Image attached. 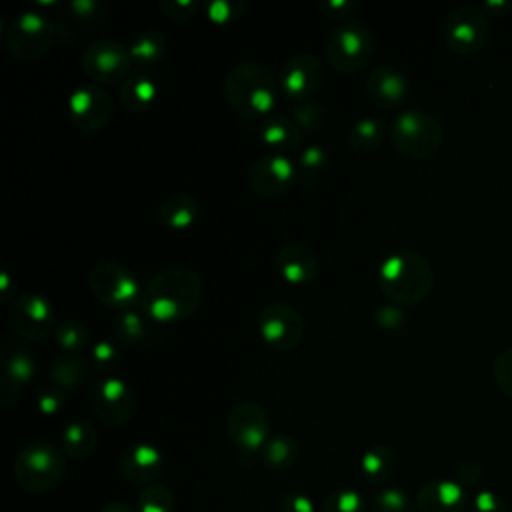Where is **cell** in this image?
Here are the masks:
<instances>
[{
  "mask_svg": "<svg viewBox=\"0 0 512 512\" xmlns=\"http://www.w3.org/2000/svg\"><path fill=\"white\" fill-rule=\"evenodd\" d=\"M202 290L204 282L198 272L178 266L164 268L148 280L140 306L144 316L154 322H180L198 308Z\"/></svg>",
  "mask_w": 512,
  "mask_h": 512,
  "instance_id": "1",
  "label": "cell"
},
{
  "mask_svg": "<svg viewBox=\"0 0 512 512\" xmlns=\"http://www.w3.org/2000/svg\"><path fill=\"white\" fill-rule=\"evenodd\" d=\"M432 284V264L414 250H398L386 256L378 270V286L396 306L420 304L430 294Z\"/></svg>",
  "mask_w": 512,
  "mask_h": 512,
  "instance_id": "2",
  "label": "cell"
},
{
  "mask_svg": "<svg viewBox=\"0 0 512 512\" xmlns=\"http://www.w3.org/2000/svg\"><path fill=\"white\" fill-rule=\"evenodd\" d=\"M224 96L242 116H268L276 106L278 80L260 62H240L224 76Z\"/></svg>",
  "mask_w": 512,
  "mask_h": 512,
  "instance_id": "3",
  "label": "cell"
},
{
  "mask_svg": "<svg viewBox=\"0 0 512 512\" xmlns=\"http://www.w3.org/2000/svg\"><path fill=\"white\" fill-rule=\"evenodd\" d=\"M390 140L396 152L408 160H426L438 152L444 140L442 124L424 110H404L394 116Z\"/></svg>",
  "mask_w": 512,
  "mask_h": 512,
  "instance_id": "4",
  "label": "cell"
},
{
  "mask_svg": "<svg viewBox=\"0 0 512 512\" xmlns=\"http://www.w3.org/2000/svg\"><path fill=\"white\" fill-rule=\"evenodd\" d=\"M66 472L62 452L48 442L26 444L14 460V478L28 492L52 490Z\"/></svg>",
  "mask_w": 512,
  "mask_h": 512,
  "instance_id": "5",
  "label": "cell"
},
{
  "mask_svg": "<svg viewBox=\"0 0 512 512\" xmlns=\"http://www.w3.org/2000/svg\"><path fill=\"white\" fill-rule=\"evenodd\" d=\"M374 54V36L362 22L350 20L330 32L324 44L326 62L340 74L360 72Z\"/></svg>",
  "mask_w": 512,
  "mask_h": 512,
  "instance_id": "6",
  "label": "cell"
},
{
  "mask_svg": "<svg viewBox=\"0 0 512 512\" xmlns=\"http://www.w3.org/2000/svg\"><path fill=\"white\" fill-rule=\"evenodd\" d=\"M88 288L92 296L108 308L130 310V306L140 304L142 288L134 272L118 262H98L88 272Z\"/></svg>",
  "mask_w": 512,
  "mask_h": 512,
  "instance_id": "7",
  "label": "cell"
},
{
  "mask_svg": "<svg viewBox=\"0 0 512 512\" xmlns=\"http://www.w3.org/2000/svg\"><path fill=\"white\" fill-rule=\"evenodd\" d=\"M56 24L34 10L18 14L6 32V48L20 62L42 58L56 40Z\"/></svg>",
  "mask_w": 512,
  "mask_h": 512,
  "instance_id": "8",
  "label": "cell"
},
{
  "mask_svg": "<svg viewBox=\"0 0 512 512\" xmlns=\"http://www.w3.org/2000/svg\"><path fill=\"white\" fill-rule=\"evenodd\" d=\"M444 42L458 56H470L484 48L490 34L488 12L476 4L454 8L444 20Z\"/></svg>",
  "mask_w": 512,
  "mask_h": 512,
  "instance_id": "9",
  "label": "cell"
},
{
  "mask_svg": "<svg viewBox=\"0 0 512 512\" xmlns=\"http://www.w3.org/2000/svg\"><path fill=\"white\" fill-rule=\"evenodd\" d=\"M226 430L240 458L260 456V450L272 436L270 420L264 408L252 400L238 402L230 410L226 418Z\"/></svg>",
  "mask_w": 512,
  "mask_h": 512,
  "instance_id": "10",
  "label": "cell"
},
{
  "mask_svg": "<svg viewBox=\"0 0 512 512\" xmlns=\"http://www.w3.org/2000/svg\"><path fill=\"white\" fill-rule=\"evenodd\" d=\"M260 338L282 352L294 350L304 338V320L300 312L286 302H268L256 318Z\"/></svg>",
  "mask_w": 512,
  "mask_h": 512,
  "instance_id": "11",
  "label": "cell"
},
{
  "mask_svg": "<svg viewBox=\"0 0 512 512\" xmlns=\"http://www.w3.org/2000/svg\"><path fill=\"white\" fill-rule=\"evenodd\" d=\"M130 68V50L118 40L102 38L90 42L82 54V70L96 84H122L130 76Z\"/></svg>",
  "mask_w": 512,
  "mask_h": 512,
  "instance_id": "12",
  "label": "cell"
},
{
  "mask_svg": "<svg viewBox=\"0 0 512 512\" xmlns=\"http://www.w3.org/2000/svg\"><path fill=\"white\" fill-rule=\"evenodd\" d=\"M324 78H326V70L320 58H316L310 52H300L282 64L278 84H280V90L290 100L308 102V98L320 92Z\"/></svg>",
  "mask_w": 512,
  "mask_h": 512,
  "instance_id": "13",
  "label": "cell"
},
{
  "mask_svg": "<svg viewBox=\"0 0 512 512\" xmlns=\"http://www.w3.org/2000/svg\"><path fill=\"white\" fill-rule=\"evenodd\" d=\"M10 324L22 338L42 340L56 326L52 302L38 292H22L10 308Z\"/></svg>",
  "mask_w": 512,
  "mask_h": 512,
  "instance_id": "14",
  "label": "cell"
},
{
  "mask_svg": "<svg viewBox=\"0 0 512 512\" xmlns=\"http://www.w3.org/2000/svg\"><path fill=\"white\" fill-rule=\"evenodd\" d=\"M90 400L96 416L106 426H124L136 408L132 388L118 376L98 380L90 390Z\"/></svg>",
  "mask_w": 512,
  "mask_h": 512,
  "instance_id": "15",
  "label": "cell"
},
{
  "mask_svg": "<svg viewBox=\"0 0 512 512\" xmlns=\"http://www.w3.org/2000/svg\"><path fill=\"white\" fill-rule=\"evenodd\" d=\"M66 108L72 124L84 132H98L112 118V100L108 92L92 82L74 88Z\"/></svg>",
  "mask_w": 512,
  "mask_h": 512,
  "instance_id": "16",
  "label": "cell"
},
{
  "mask_svg": "<svg viewBox=\"0 0 512 512\" xmlns=\"http://www.w3.org/2000/svg\"><path fill=\"white\" fill-rule=\"evenodd\" d=\"M296 182V164L282 154H264L248 170V186L258 196H282Z\"/></svg>",
  "mask_w": 512,
  "mask_h": 512,
  "instance_id": "17",
  "label": "cell"
},
{
  "mask_svg": "<svg viewBox=\"0 0 512 512\" xmlns=\"http://www.w3.org/2000/svg\"><path fill=\"white\" fill-rule=\"evenodd\" d=\"M36 372V362L28 348L8 340L2 350V402L6 406L18 402L20 392L32 380Z\"/></svg>",
  "mask_w": 512,
  "mask_h": 512,
  "instance_id": "18",
  "label": "cell"
},
{
  "mask_svg": "<svg viewBox=\"0 0 512 512\" xmlns=\"http://www.w3.org/2000/svg\"><path fill=\"white\" fill-rule=\"evenodd\" d=\"M366 94L378 108H396L408 94L406 76L392 64H378L370 70L366 80Z\"/></svg>",
  "mask_w": 512,
  "mask_h": 512,
  "instance_id": "19",
  "label": "cell"
},
{
  "mask_svg": "<svg viewBox=\"0 0 512 512\" xmlns=\"http://www.w3.org/2000/svg\"><path fill=\"white\" fill-rule=\"evenodd\" d=\"M468 506L466 490L448 478L426 482L416 494V512H466Z\"/></svg>",
  "mask_w": 512,
  "mask_h": 512,
  "instance_id": "20",
  "label": "cell"
},
{
  "mask_svg": "<svg viewBox=\"0 0 512 512\" xmlns=\"http://www.w3.org/2000/svg\"><path fill=\"white\" fill-rule=\"evenodd\" d=\"M276 268L288 284L302 286L318 276L320 262L310 246L302 242H288L276 252Z\"/></svg>",
  "mask_w": 512,
  "mask_h": 512,
  "instance_id": "21",
  "label": "cell"
},
{
  "mask_svg": "<svg viewBox=\"0 0 512 512\" xmlns=\"http://www.w3.org/2000/svg\"><path fill=\"white\" fill-rule=\"evenodd\" d=\"M164 458L162 452L152 444H132L120 456V472L126 480L134 484H148L156 480L162 472Z\"/></svg>",
  "mask_w": 512,
  "mask_h": 512,
  "instance_id": "22",
  "label": "cell"
},
{
  "mask_svg": "<svg viewBox=\"0 0 512 512\" xmlns=\"http://www.w3.org/2000/svg\"><path fill=\"white\" fill-rule=\"evenodd\" d=\"M256 136L264 146H268L272 150V154L284 156L286 152H292L300 146L304 132L294 122L292 116L274 114V116H266L260 122Z\"/></svg>",
  "mask_w": 512,
  "mask_h": 512,
  "instance_id": "23",
  "label": "cell"
},
{
  "mask_svg": "<svg viewBox=\"0 0 512 512\" xmlns=\"http://www.w3.org/2000/svg\"><path fill=\"white\" fill-rule=\"evenodd\" d=\"M200 214V206L196 198L188 192H172L164 196L156 206V218L160 224L172 230L190 228Z\"/></svg>",
  "mask_w": 512,
  "mask_h": 512,
  "instance_id": "24",
  "label": "cell"
},
{
  "mask_svg": "<svg viewBox=\"0 0 512 512\" xmlns=\"http://www.w3.org/2000/svg\"><path fill=\"white\" fill-rule=\"evenodd\" d=\"M50 380L62 390H74L90 376V364L82 354L60 352L50 364Z\"/></svg>",
  "mask_w": 512,
  "mask_h": 512,
  "instance_id": "25",
  "label": "cell"
},
{
  "mask_svg": "<svg viewBox=\"0 0 512 512\" xmlns=\"http://www.w3.org/2000/svg\"><path fill=\"white\" fill-rule=\"evenodd\" d=\"M300 444L290 434H272L260 450V462L266 470L284 472L298 462Z\"/></svg>",
  "mask_w": 512,
  "mask_h": 512,
  "instance_id": "26",
  "label": "cell"
},
{
  "mask_svg": "<svg viewBox=\"0 0 512 512\" xmlns=\"http://www.w3.org/2000/svg\"><path fill=\"white\" fill-rule=\"evenodd\" d=\"M158 96L156 82L146 74H130L118 88V98L132 112L148 110Z\"/></svg>",
  "mask_w": 512,
  "mask_h": 512,
  "instance_id": "27",
  "label": "cell"
},
{
  "mask_svg": "<svg viewBox=\"0 0 512 512\" xmlns=\"http://www.w3.org/2000/svg\"><path fill=\"white\" fill-rule=\"evenodd\" d=\"M98 446V432L88 420H72L62 430V448L64 454L82 460L88 458Z\"/></svg>",
  "mask_w": 512,
  "mask_h": 512,
  "instance_id": "28",
  "label": "cell"
},
{
  "mask_svg": "<svg viewBox=\"0 0 512 512\" xmlns=\"http://www.w3.org/2000/svg\"><path fill=\"white\" fill-rule=\"evenodd\" d=\"M328 164H330V158L322 146H318V144L306 146L300 152L298 162H296V182L306 190L318 186L322 176L328 170Z\"/></svg>",
  "mask_w": 512,
  "mask_h": 512,
  "instance_id": "29",
  "label": "cell"
},
{
  "mask_svg": "<svg viewBox=\"0 0 512 512\" xmlns=\"http://www.w3.org/2000/svg\"><path fill=\"white\" fill-rule=\"evenodd\" d=\"M396 454L388 446H372L360 460V472L370 484H384L394 476Z\"/></svg>",
  "mask_w": 512,
  "mask_h": 512,
  "instance_id": "30",
  "label": "cell"
},
{
  "mask_svg": "<svg viewBox=\"0 0 512 512\" xmlns=\"http://www.w3.org/2000/svg\"><path fill=\"white\" fill-rule=\"evenodd\" d=\"M384 136H386V124L380 118L364 116L358 122H354V126L348 130V144L356 152L366 154L380 148V144L384 142Z\"/></svg>",
  "mask_w": 512,
  "mask_h": 512,
  "instance_id": "31",
  "label": "cell"
},
{
  "mask_svg": "<svg viewBox=\"0 0 512 512\" xmlns=\"http://www.w3.org/2000/svg\"><path fill=\"white\" fill-rule=\"evenodd\" d=\"M128 50H130L132 64L154 66L166 52V40L156 30H142L132 38Z\"/></svg>",
  "mask_w": 512,
  "mask_h": 512,
  "instance_id": "32",
  "label": "cell"
},
{
  "mask_svg": "<svg viewBox=\"0 0 512 512\" xmlns=\"http://www.w3.org/2000/svg\"><path fill=\"white\" fill-rule=\"evenodd\" d=\"M112 334L124 346H140L152 336L144 318L134 310H124L118 314L112 324Z\"/></svg>",
  "mask_w": 512,
  "mask_h": 512,
  "instance_id": "33",
  "label": "cell"
},
{
  "mask_svg": "<svg viewBox=\"0 0 512 512\" xmlns=\"http://www.w3.org/2000/svg\"><path fill=\"white\" fill-rule=\"evenodd\" d=\"M54 338L64 354H80L90 342V332L86 324L78 320H64L56 326Z\"/></svg>",
  "mask_w": 512,
  "mask_h": 512,
  "instance_id": "34",
  "label": "cell"
},
{
  "mask_svg": "<svg viewBox=\"0 0 512 512\" xmlns=\"http://www.w3.org/2000/svg\"><path fill=\"white\" fill-rule=\"evenodd\" d=\"M176 500L166 486H146L136 498V512H174Z\"/></svg>",
  "mask_w": 512,
  "mask_h": 512,
  "instance_id": "35",
  "label": "cell"
},
{
  "mask_svg": "<svg viewBox=\"0 0 512 512\" xmlns=\"http://www.w3.org/2000/svg\"><path fill=\"white\" fill-rule=\"evenodd\" d=\"M320 512H368V504L360 492L340 488L326 496Z\"/></svg>",
  "mask_w": 512,
  "mask_h": 512,
  "instance_id": "36",
  "label": "cell"
},
{
  "mask_svg": "<svg viewBox=\"0 0 512 512\" xmlns=\"http://www.w3.org/2000/svg\"><path fill=\"white\" fill-rule=\"evenodd\" d=\"M294 122L300 126L302 132H316L320 128H324L326 120H328V112L322 104L318 102H300L292 108Z\"/></svg>",
  "mask_w": 512,
  "mask_h": 512,
  "instance_id": "37",
  "label": "cell"
},
{
  "mask_svg": "<svg viewBox=\"0 0 512 512\" xmlns=\"http://www.w3.org/2000/svg\"><path fill=\"white\" fill-rule=\"evenodd\" d=\"M368 510L370 512H410L412 506H410L408 496L400 488L388 486V488L378 490L372 496Z\"/></svg>",
  "mask_w": 512,
  "mask_h": 512,
  "instance_id": "38",
  "label": "cell"
},
{
  "mask_svg": "<svg viewBox=\"0 0 512 512\" xmlns=\"http://www.w3.org/2000/svg\"><path fill=\"white\" fill-rule=\"evenodd\" d=\"M244 6H246L244 2H236V0H214L206 4V16L216 24H228L242 16Z\"/></svg>",
  "mask_w": 512,
  "mask_h": 512,
  "instance_id": "39",
  "label": "cell"
},
{
  "mask_svg": "<svg viewBox=\"0 0 512 512\" xmlns=\"http://www.w3.org/2000/svg\"><path fill=\"white\" fill-rule=\"evenodd\" d=\"M492 374L500 392L512 400V348H506L496 356Z\"/></svg>",
  "mask_w": 512,
  "mask_h": 512,
  "instance_id": "40",
  "label": "cell"
},
{
  "mask_svg": "<svg viewBox=\"0 0 512 512\" xmlns=\"http://www.w3.org/2000/svg\"><path fill=\"white\" fill-rule=\"evenodd\" d=\"M92 366L100 372H108L112 368H116V364L120 362V352L114 346V342L110 340H98L92 348Z\"/></svg>",
  "mask_w": 512,
  "mask_h": 512,
  "instance_id": "41",
  "label": "cell"
},
{
  "mask_svg": "<svg viewBox=\"0 0 512 512\" xmlns=\"http://www.w3.org/2000/svg\"><path fill=\"white\" fill-rule=\"evenodd\" d=\"M66 404V390L58 388L56 384L42 388L38 398H36V406L40 410V414L44 416H54L62 410V406Z\"/></svg>",
  "mask_w": 512,
  "mask_h": 512,
  "instance_id": "42",
  "label": "cell"
},
{
  "mask_svg": "<svg viewBox=\"0 0 512 512\" xmlns=\"http://www.w3.org/2000/svg\"><path fill=\"white\" fill-rule=\"evenodd\" d=\"M68 10L82 24H96L104 18V6L96 0H74L68 4Z\"/></svg>",
  "mask_w": 512,
  "mask_h": 512,
  "instance_id": "43",
  "label": "cell"
},
{
  "mask_svg": "<svg viewBox=\"0 0 512 512\" xmlns=\"http://www.w3.org/2000/svg\"><path fill=\"white\" fill-rule=\"evenodd\" d=\"M470 512H508L504 500L490 488L478 490L470 498Z\"/></svg>",
  "mask_w": 512,
  "mask_h": 512,
  "instance_id": "44",
  "label": "cell"
},
{
  "mask_svg": "<svg viewBox=\"0 0 512 512\" xmlns=\"http://www.w3.org/2000/svg\"><path fill=\"white\" fill-rule=\"evenodd\" d=\"M160 10L170 20L184 22L198 12V2L196 0H164V2H160Z\"/></svg>",
  "mask_w": 512,
  "mask_h": 512,
  "instance_id": "45",
  "label": "cell"
},
{
  "mask_svg": "<svg viewBox=\"0 0 512 512\" xmlns=\"http://www.w3.org/2000/svg\"><path fill=\"white\" fill-rule=\"evenodd\" d=\"M404 312L400 310V306L396 304H382L374 310V320L378 326L382 328H388V330H394V328H400L404 324Z\"/></svg>",
  "mask_w": 512,
  "mask_h": 512,
  "instance_id": "46",
  "label": "cell"
},
{
  "mask_svg": "<svg viewBox=\"0 0 512 512\" xmlns=\"http://www.w3.org/2000/svg\"><path fill=\"white\" fill-rule=\"evenodd\" d=\"M480 478H482V466L476 460L468 458V460H462L458 464V468H456V482L464 490L470 488V486H476L480 482Z\"/></svg>",
  "mask_w": 512,
  "mask_h": 512,
  "instance_id": "47",
  "label": "cell"
},
{
  "mask_svg": "<svg viewBox=\"0 0 512 512\" xmlns=\"http://www.w3.org/2000/svg\"><path fill=\"white\" fill-rule=\"evenodd\" d=\"M280 512H316V506H314L310 496L300 494V492H292L282 500Z\"/></svg>",
  "mask_w": 512,
  "mask_h": 512,
  "instance_id": "48",
  "label": "cell"
},
{
  "mask_svg": "<svg viewBox=\"0 0 512 512\" xmlns=\"http://www.w3.org/2000/svg\"><path fill=\"white\" fill-rule=\"evenodd\" d=\"M354 2H348V0H330V2H324L320 4V10L330 16V18H348L350 12H354Z\"/></svg>",
  "mask_w": 512,
  "mask_h": 512,
  "instance_id": "49",
  "label": "cell"
},
{
  "mask_svg": "<svg viewBox=\"0 0 512 512\" xmlns=\"http://www.w3.org/2000/svg\"><path fill=\"white\" fill-rule=\"evenodd\" d=\"M100 512H136L126 502H108Z\"/></svg>",
  "mask_w": 512,
  "mask_h": 512,
  "instance_id": "50",
  "label": "cell"
},
{
  "mask_svg": "<svg viewBox=\"0 0 512 512\" xmlns=\"http://www.w3.org/2000/svg\"><path fill=\"white\" fill-rule=\"evenodd\" d=\"M0 282H2V288H0V292H2V300H8V286H10V274L4 270L2 272V276H0Z\"/></svg>",
  "mask_w": 512,
  "mask_h": 512,
  "instance_id": "51",
  "label": "cell"
}]
</instances>
